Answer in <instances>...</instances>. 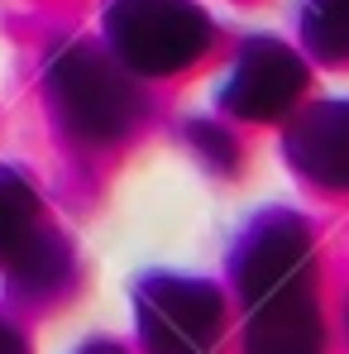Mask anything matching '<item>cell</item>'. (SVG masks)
Segmentation results:
<instances>
[{
  "label": "cell",
  "instance_id": "obj_6",
  "mask_svg": "<svg viewBox=\"0 0 349 354\" xmlns=\"http://www.w3.org/2000/svg\"><path fill=\"white\" fill-rule=\"evenodd\" d=\"M321 350H326V330H321V311L306 292V283L254 306L249 354H321Z\"/></svg>",
  "mask_w": 349,
  "mask_h": 354
},
{
  "label": "cell",
  "instance_id": "obj_5",
  "mask_svg": "<svg viewBox=\"0 0 349 354\" xmlns=\"http://www.w3.org/2000/svg\"><path fill=\"white\" fill-rule=\"evenodd\" d=\"M58 101L67 111V120L82 134H96V139L120 134L134 115L129 86L101 58H86V53H77L58 67Z\"/></svg>",
  "mask_w": 349,
  "mask_h": 354
},
{
  "label": "cell",
  "instance_id": "obj_3",
  "mask_svg": "<svg viewBox=\"0 0 349 354\" xmlns=\"http://www.w3.org/2000/svg\"><path fill=\"white\" fill-rule=\"evenodd\" d=\"M306 86V72L301 62L292 58L283 44L273 39H254L239 62H234L230 82H225V106L244 120H273L278 111H287L296 101V91Z\"/></svg>",
  "mask_w": 349,
  "mask_h": 354
},
{
  "label": "cell",
  "instance_id": "obj_2",
  "mask_svg": "<svg viewBox=\"0 0 349 354\" xmlns=\"http://www.w3.org/2000/svg\"><path fill=\"white\" fill-rule=\"evenodd\" d=\"M139 321L153 354H201L220 330V301L196 278H158L139 297Z\"/></svg>",
  "mask_w": 349,
  "mask_h": 354
},
{
  "label": "cell",
  "instance_id": "obj_7",
  "mask_svg": "<svg viewBox=\"0 0 349 354\" xmlns=\"http://www.w3.org/2000/svg\"><path fill=\"white\" fill-rule=\"evenodd\" d=\"M292 163L311 182L349 187V101H330L292 129Z\"/></svg>",
  "mask_w": 349,
  "mask_h": 354
},
{
  "label": "cell",
  "instance_id": "obj_4",
  "mask_svg": "<svg viewBox=\"0 0 349 354\" xmlns=\"http://www.w3.org/2000/svg\"><path fill=\"white\" fill-rule=\"evenodd\" d=\"M234 278L254 306L306 283V230L292 216H273V221L254 225L234 259Z\"/></svg>",
  "mask_w": 349,
  "mask_h": 354
},
{
  "label": "cell",
  "instance_id": "obj_8",
  "mask_svg": "<svg viewBox=\"0 0 349 354\" xmlns=\"http://www.w3.org/2000/svg\"><path fill=\"white\" fill-rule=\"evenodd\" d=\"M306 44L330 62H349V0H306Z\"/></svg>",
  "mask_w": 349,
  "mask_h": 354
},
{
  "label": "cell",
  "instance_id": "obj_1",
  "mask_svg": "<svg viewBox=\"0 0 349 354\" xmlns=\"http://www.w3.org/2000/svg\"><path fill=\"white\" fill-rule=\"evenodd\" d=\"M106 29L115 53L139 72H177L211 44V24L191 0H115Z\"/></svg>",
  "mask_w": 349,
  "mask_h": 354
}]
</instances>
